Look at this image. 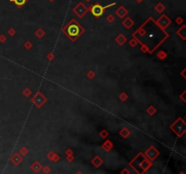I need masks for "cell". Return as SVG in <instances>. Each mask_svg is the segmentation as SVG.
I'll return each mask as SVG.
<instances>
[{
    "mask_svg": "<svg viewBox=\"0 0 186 174\" xmlns=\"http://www.w3.org/2000/svg\"><path fill=\"white\" fill-rule=\"evenodd\" d=\"M11 2H14L17 7H20L27 2V0H11Z\"/></svg>",
    "mask_w": 186,
    "mask_h": 174,
    "instance_id": "277c9868",
    "label": "cell"
},
{
    "mask_svg": "<svg viewBox=\"0 0 186 174\" xmlns=\"http://www.w3.org/2000/svg\"><path fill=\"white\" fill-rule=\"evenodd\" d=\"M86 1H87V2H88V1H90V0H86Z\"/></svg>",
    "mask_w": 186,
    "mask_h": 174,
    "instance_id": "ba28073f",
    "label": "cell"
},
{
    "mask_svg": "<svg viewBox=\"0 0 186 174\" xmlns=\"http://www.w3.org/2000/svg\"><path fill=\"white\" fill-rule=\"evenodd\" d=\"M116 13L118 14V16H119L120 17H124V16H125V14L127 13V11L124 8V7H121L116 11Z\"/></svg>",
    "mask_w": 186,
    "mask_h": 174,
    "instance_id": "5b68a950",
    "label": "cell"
},
{
    "mask_svg": "<svg viewBox=\"0 0 186 174\" xmlns=\"http://www.w3.org/2000/svg\"><path fill=\"white\" fill-rule=\"evenodd\" d=\"M63 31L66 34V36L71 39L72 40H74L78 39L81 35L84 33L85 29L76 21L74 19H72L63 29Z\"/></svg>",
    "mask_w": 186,
    "mask_h": 174,
    "instance_id": "6da1fadb",
    "label": "cell"
},
{
    "mask_svg": "<svg viewBox=\"0 0 186 174\" xmlns=\"http://www.w3.org/2000/svg\"><path fill=\"white\" fill-rule=\"evenodd\" d=\"M104 7H102L99 4H96L94 6L90 7V11L92 12L93 15H94L95 16H96V17L101 16L104 13Z\"/></svg>",
    "mask_w": 186,
    "mask_h": 174,
    "instance_id": "7a4b0ae2",
    "label": "cell"
},
{
    "mask_svg": "<svg viewBox=\"0 0 186 174\" xmlns=\"http://www.w3.org/2000/svg\"><path fill=\"white\" fill-rule=\"evenodd\" d=\"M124 25H125L126 27H131V25H133V22H132L131 19H126V20L124 21Z\"/></svg>",
    "mask_w": 186,
    "mask_h": 174,
    "instance_id": "8992f818",
    "label": "cell"
},
{
    "mask_svg": "<svg viewBox=\"0 0 186 174\" xmlns=\"http://www.w3.org/2000/svg\"><path fill=\"white\" fill-rule=\"evenodd\" d=\"M137 1H138V2H141V1H142V0H137Z\"/></svg>",
    "mask_w": 186,
    "mask_h": 174,
    "instance_id": "52a82bcc",
    "label": "cell"
},
{
    "mask_svg": "<svg viewBox=\"0 0 186 174\" xmlns=\"http://www.w3.org/2000/svg\"><path fill=\"white\" fill-rule=\"evenodd\" d=\"M74 12L76 13L79 17H82L87 12V7L85 6H84L82 3H80L74 8Z\"/></svg>",
    "mask_w": 186,
    "mask_h": 174,
    "instance_id": "3957f363",
    "label": "cell"
}]
</instances>
